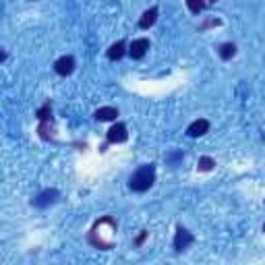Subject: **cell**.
Here are the masks:
<instances>
[{"label": "cell", "instance_id": "cell-1", "mask_svg": "<svg viewBox=\"0 0 265 265\" xmlns=\"http://www.w3.org/2000/svg\"><path fill=\"white\" fill-rule=\"evenodd\" d=\"M155 182V166L153 164H143L139 166L128 178V187L137 193H145L147 189H151V184Z\"/></svg>", "mask_w": 265, "mask_h": 265}, {"label": "cell", "instance_id": "cell-2", "mask_svg": "<svg viewBox=\"0 0 265 265\" xmlns=\"http://www.w3.org/2000/svg\"><path fill=\"white\" fill-rule=\"evenodd\" d=\"M193 243H195V236H193L187 228L178 226V228H176V236H174V249L180 253V251H184V249H189Z\"/></svg>", "mask_w": 265, "mask_h": 265}, {"label": "cell", "instance_id": "cell-3", "mask_svg": "<svg viewBox=\"0 0 265 265\" xmlns=\"http://www.w3.org/2000/svg\"><path fill=\"white\" fill-rule=\"evenodd\" d=\"M56 201H58V191H56V189H46V191H42V193L31 201V205L44 209V207L56 203Z\"/></svg>", "mask_w": 265, "mask_h": 265}, {"label": "cell", "instance_id": "cell-4", "mask_svg": "<svg viewBox=\"0 0 265 265\" xmlns=\"http://www.w3.org/2000/svg\"><path fill=\"white\" fill-rule=\"evenodd\" d=\"M147 50H149V40H145V38L132 40L130 46H128V56L135 58V60H139V58H143V56L147 54Z\"/></svg>", "mask_w": 265, "mask_h": 265}, {"label": "cell", "instance_id": "cell-5", "mask_svg": "<svg viewBox=\"0 0 265 265\" xmlns=\"http://www.w3.org/2000/svg\"><path fill=\"white\" fill-rule=\"evenodd\" d=\"M75 67H77V62H75L73 56H60V58L54 62V71H56L60 77H69V75L75 71Z\"/></svg>", "mask_w": 265, "mask_h": 265}, {"label": "cell", "instance_id": "cell-6", "mask_svg": "<svg viewBox=\"0 0 265 265\" xmlns=\"http://www.w3.org/2000/svg\"><path fill=\"white\" fill-rule=\"evenodd\" d=\"M128 139V132H126V126L122 122H116L110 126L108 130V141L110 143H124Z\"/></svg>", "mask_w": 265, "mask_h": 265}, {"label": "cell", "instance_id": "cell-7", "mask_svg": "<svg viewBox=\"0 0 265 265\" xmlns=\"http://www.w3.org/2000/svg\"><path fill=\"white\" fill-rule=\"evenodd\" d=\"M207 130H209V120L199 118V120H195V122L189 124L187 135H189V137H201V135H205Z\"/></svg>", "mask_w": 265, "mask_h": 265}, {"label": "cell", "instance_id": "cell-8", "mask_svg": "<svg viewBox=\"0 0 265 265\" xmlns=\"http://www.w3.org/2000/svg\"><path fill=\"white\" fill-rule=\"evenodd\" d=\"M155 21H157V9L155 7H151L149 11H145L143 13V17L139 19V27L141 29H149L151 25H155Z\"/></svg>", "mask_w": 265, "mask_h": 265}, {"label": "cell", "instance_id": "cell-9", "mask_svg": "<svg viewBox=\"0 0 265 265\" xmlns=\"http://www.w3.org/2000/svg\"><path fill=\"white\" fill-rule=\"evenodd\" d=\"M95 120H116V116H118V110L116 108H112V106H104V108H100V110H95Z\"/></svg>", "mask_w": 265, "mask_h": 265}, {"label": "cell", "instance_id": "cell-10", "mask_svg": "<svg viewBox=\"0 0 265 265\" xmlns=\"http://www.w3.org/2000/svg\"><path fill=\"white\" fill-rule=\"evenodd\" d=\"M124 42H116V44H112L110 46V50H108V58L110 60H120L122 56H124Z\"/></svg>", "mask_w": 265, "mask_h": 265}, {"label": "cell", "instance_id": "cell-11", "mask_svg": "<svg viewBox=\"0 0 265 265\" xmlns=\"http://www.w3.org/2000/svg\"><path fill=\"white\" fill-rule=\"evenodd\" d=\"M218 52H220V56H222L224 60H230V58L236 54V46H234L232 42H226V44H222V46H220V50H218Z\"/></svg>", "mask_w": 265, "mask_h": 265}, {"label": "cell", "instance_id": "cell-12", "mask_svg": "<svg viewBox=\"0 0 265 265\" xmlns=\"http://www.w3.org/2000/svg\"><path fill=\"white\" fill-rule=\"evenodd\" d=\"M187 7H189V11H191L193 15H199V13L205 11L207 3H205V0H187Z\"/></svg>", "mask_w": 265, "mask_h": 265}, {"label": "cell", "instance_id": "cell-13", "mask_svg": "<svg viewBox=\"0 0 265 265\" xmlns=\"http://www.w3.org/2000/svg\"><path fill=\"white\" fill-rule=\"evenodd\" d=\"M214 166H216V160H211V157H207V155L199 157V164H197V168H199L201 172H209Z\"/></svg>", "mask_w": 265, "mask_h": 265}, {"label": "cell", "instance_id": "cell-14", "mask_svg": "<svg viewBox=\"0 0 265 265\" xmlns=\"http://www.w3.org/2000/svg\"><path fill=\"white\" fill-rule=\"evenodd\" d=\"M182 160H184V153H182V151H170V153L166 155V162H168L172 168H176L178 162H182Z\"/></svg>", "mask_w": 265, "mask_h": 265}, {"label": "cell", "instance_id": "cell-15", "mask_svg": "<svg viewBox=\"0 0 265 265\" xmlns=\"http://www.w3.org/2000/svg\"><path fill=\"white\" fill-rule=\"evenodd\" d=\"M38 118H40L42 122H48V120L52 118V108H50V104H46L44 108L38 110Z\"/></svg>", "mask_w": 265, "mask_h": 265}, {"label": "cell", "instance_id": "cell-16", "mask_svg": "<svg viewBox=\"0 0 265 265\" xmlns=\"http://www.w3.org/2000/svg\"><path fill=\"white\" fill-rule=\"evenodd\" d=\"M145 236H147V232H143V234H141V236H139V238H137V245H141V243H143V241H145Z\"/></svg>", "mask_w": 265, "mask_h": 265}, {"label": "cell", "instance_id": "cell-17", "mask_svg": "<svg viewBox=\"0 0 265 265\" xmlns=\"http://www.w3.org/2000/svg\"><path fill=\"white\" fill-rule=\"evenodd\" d=\"M211 3H218V0H211Z\"/></svg>", "mask_w": 265, "mask_h": 265}, {"label": "cell", "instance_id": "cell-18", "mask_svg": "<svg viewBox=\"0 0 265 265\" xmlns=\"http://www.w3.org/2000/svg\"><path fill=\"white\" fill-rule=\"evenodd\" d=\"M263 232H265V224H263Z\"/></svg>", "mask_w": 265, "mask_h": 265}]
</instances>
